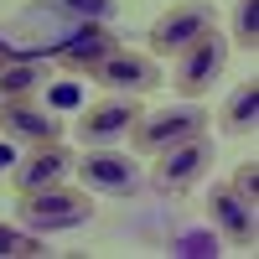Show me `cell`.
Listing matches in <instances>:
<instances>
[{"label":"cell","instance_id":"1","mask_svg":"<svg viewBox=\"0 0 259 259\" xmlns=\"http://www.w3.org/2000/svg\"><path fill=\"white\" fill-rule=\"evenodd\" d=\"M223 68H228V36L218 26H207L202 36H192L177 52V78L171 83H177L182 99H197V94H207L212 83L223 78Z\"/></svg>","mask_w":259,"mask_h":259},{"label":"cell","instance_id":"2","mask_svg":"<svg viewBox=\"0 0 259 259\" xmlns=\"http://www.w3.org/2000/svg\"><path fill=\"white\" fill-rule=\"evenodd\" d=\"M94 218V202L83 192H68V187H41V192H26L21 197V223L31 233H57V228H83Z\"/></svg>","mask_w":259,"mask_h":259},{"label":"cell","instance_id":"3","mask_svg":"<svg viewBox=\"0 0 259 259\" xmlns=\"http://www.w3.org/2000/svg\"><path fill=\"white\" fill-rule=\"evenodd\" d=\"M202 130H207V109H197V104H177V109H161V114L140 119L130 135H135L140 156H161L166 145H182L192 135H202Z\"/></svg>","mask_w":259,"mask_h":259},{"label":"cell","instance_id":"4","mask_svg":"<svg viewBox=\"0 0 259 259\" xmlns=\"http://www.w3.org/2000/svg\"><path fill=\"white\" fill-rule=\"evenodd\" d=\"M207 166H212V140L207 135H192L182 145H166L161 150V166H156V187L161 192H187V187H197L207 177Z\"/></svg>","mask_w":259,"mask_h":259},{"label":"cell","instance_id":"5","mask_svg":"<svg viewBox=\"0 0 259 259\" xmlns=\"http://www.w3.org/2000/svg\"><path fill=\"white\" fill-rule=\"evenodd\" d=\"M124 47L119 41V31H109V26H99V21H83V26L68 36V41H57V62L68 73H94L104 57H114Z\"/></svg>","mask_w":259,"mask_h":259},{"label":"cell","instance_id":"6","mask_svg":"<svg viewBox=\"0 0 259 259\" xmlns=\"http://www.w3.org/2000/svg\"><path fill=\"white\" fill-rule=\"evenodd\" d=\"M145 119V109L135 99H104V104H94V109H83V119H78V140L83 145H109V140H119L124 130H135Z\"/></svg>","mask_w":259,"mask_h":259},{"label":"cell","instance_id":"7","mask_svg":"<svg viewBox=\"0 0 259 259\" xmlns=\"http://www.w3.org/2000/svg\"><path fill=\"white\" fill-rule=\"evenodd\" d=\"M207 218L218 223V233H223L228 244L254 249V233H259V223H254V202L239 197L233 187H212V192H207Z\"/></svg>","mask_w":259,"mask_h":259},{"label":"cell","instance_id":"8","mask_svg":"<svg viewBox=\"0 0 259 259\" xmlns=\"http://www.w3.org/2000/svg\"><path fill=\"white\" fill-rule=\"evenodd\" d=\"M212 26V0H192V6H177L166 11L156 26H150V47L156 52H182L192 36H202Z\"/></svg>","mask_w":259,"mask_h":259},{"label":"cell","instance_id":"9","mask_svg":"<svg viewBox=\"0 0 259 259\" xmlns=\"http://www.w3.org/2000/svg\"><path fill=\"white\" fill-rule=\"evenodd\" d=\"M94 78L104 83V89H119V94H145V89H156L161 83V68L150 57H140V52H114V57H104L99 68H94Z\"/></svg>","mask_w":259,"mask_h":259},{"label":"cell","instance_id":"10","mask_svg":"<svg viewBox=\"0 0 259 259\" xmlns=\"http://www.w3.org/2000/svg\"><path fill=\"white\" fill-rule=\"evenodd\" d=\"M0 130L16 135V140H26V145H52L62 135V124L41 109V104H31V99H6L0 104Z\"/></svg>","mask_w":259,"mask_h":259},{"label":"cell","instance_id":"11","mask_svg":"<svg viewBox=\"0 0 259 259\" xmlns=\"http://www.w3.org/2000/svg\"><path fill=\"white\" fill-rule=\"evenodd\" d=\"M68 171H73V156H68V150H62L57 140H52V145H36L31 156H26V161L16 166V192H21V197H26V192H41V187H57L62 177H68Z\"/></svg>","mask_w":259,"mask_h":259},{"label":"cell","instance_id":"12","mask_svg":"<svg viewBox=\"0 0 259 259\" xmlns=\"http://www.w3.org/2000/svg\"><path fill=\"white\" fill-rule=\"evenodd\" d=\"M73 166L83 171V182H89V187L114 192V197H130V192L140 187V171L130 166L124 156H109V150H94V156H83V161H73Z\"/></svg>","mask_w":259,"mask_h":259},{"label":"cell","instance_id":"13","mask_svg":"<svg viewBox=\"0 0 259 259\" xmlns=\"http://www.w3.org/2000/svg\"><path fill=\"white\" fill-rule=\"evenodd\" d=\"M41 83H47L41 62H0V104L6 99H31Z\"/></svg>","mask_w":259,"mask_h":259},{"label":"cell","instance_id":"14","mask_svg":"<svg viewBox=\"0 0 259 259\" xmlns=\"http://www.w3.org/2000/svg\"><path fill=\"white\" fill-rule=\"evenodd\" d=\"M254 119H259V83H244V89L228 99V109H223V130L228 135H249Z\"/></svg>","mask_w":259,"mask_h":259},{"label":"cell","instance_id":"15","mask_svg":"<svg viewBox=\"0 0 259 259\" xmlns=\"http://www.w3.org/2000/svg\"><path fill=\"white\" fill-rule=\"evenodd\" d=\"M36 254H47L41 233H31V228H6V223H0V259H36Z\"/></svg>","mask_w":259,"mask_h":259},{"label":"cell","instance_id":"16","mask_svg":"<svg viewBox=\"0 0 259 259\" xmlns=\"http://www.w3.org/2000/svg\"><path fill=\"white\" fill-rule=\"evenodd\" d=\"M233 41L259 47V0H239V11H233Z\"/></svg>","mask_w":259,"mask_h":259},{"label":"cell","instance_id":"17","mask_svg":"<svg viewBox=\"0 0 259 259\" xmlns=\"http://www.w3.org/2000/svg\"><path fill=\"white\" fill-rule=\"evenodd\" d=\"M228 187L239 192V197H249V202H254V197H259V166H254V161L233 166V182H228Z\"/></svg>","mask_w":259,"mask_h":259},{"label":"cell","instance_id":"18","mask_svg":"<svg viewBox=\"0 0 259 259\" xmlns=\"http://www.w3.org/2000/svg\"><path fill=\"white\" fill-rule=\"evenodd\" d=\"M109 6H114V0H62V11H73V16H83V21L109 16Z\"/></svg>","mask_w":259,"mask_h":259}]
</instances>
